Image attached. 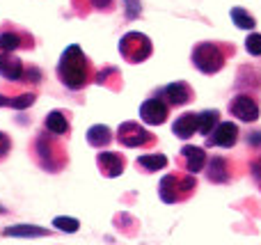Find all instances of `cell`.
<instances>
[{
    "mask_svg": "<svg viewBox=\"0 0 261 245\" xmlns=\"http://www.w3.org/2000/svg\"><path fill=\"white\" fill-rule=\"evenodd\" d=\"M58 78L71 92H81L90 83H94V67H92L90 58L83 53L81 46L71 44L69 48H64L58 62Z\"/></svg>",
    "mask_w": 261,
    "mask_h": 245,
    "instance_id": "1",
    "label": "cell"
},
{
    "mask_svg": "<svg viewBox=\"0 0 261 245\" xmlns=\"http://www.w3.org/2000/svg\"><path fill=\"white\" fill-rule=\"evenodd\" d=\"M32 158L44 172H62L69 165L67 147L62 145L60 135L41 128L32 142Z\"/></svg>",
    "mask_w": 261,
    "mask_h": 245,
    "instance_id": "2",
    "label": "cell"
},
{
    "mask_svg": "<svg viewBox=\"0 0 261 245\" xmlns=\"http://www.w3.org/2000/svg\"><path fill=\"white\" fill-rule=\"evenodd\" d=\"M236 53L231 44H222V41H199L193 46L190 53V62L204 76H216L225 69L227 60Z\"/></svg>",
    "mask_w": 261,
    "mask_h": 245,
    "instance_id": "3",
    "label": "cell"
},
{
    "mask_svg": "<svg viewBox=\"0 0 261 245\" xmlns=\"http://www.w3.org/2000/svg\"><path fill=\"white\" fill-rule=\"evenodd\" d=\"M195 190H197V174L190 172L186 174L170 172L158 183V197L165 204H184L195 195Z\"/></svg>",
    "mask_w": 261,
    "mask_h": 245,
    "instance_id": "4",
    "label": "cell"
},
{
    "mask_svg": "<svg viewBox=\"0 0 261 245\" xmlns=\"http://www.w3.org/2000/svg\"><path fill=\"white\" fill-rule=\"evenodd\" d=\"M153 53V44L147 35L142 32H126L119 39V55L126 60L128 64H140L149 60Z\"/></svg>",
    "mask_w": 261,
    "mask_h": 245,
    "instance_id": "5",
    "label": "cell"
},
{
    "mask_svg": "<svg viewBox=\"0 0 261 245\" xmlns=\"http://www.w3.org/2000/svg\"><path fill=\"white\" fill-rule=\"evenodd\" d=\"M117 142L128 149H149L156 145V135L138 122H124L117 128Z\"/></svg>",
    "mask_w": 261,
    "mask_h": 245,
    "instance_id": "6",
    "label": "cell"
},
{
    "mask_svg": "<svg viewBox=\"0 0 261 245\" xmlns=\"http://www.w3.org/2000/svg\"><path fill=\"white\" fill-rule=\"evenodd\" d=\"M35 48V37L23 28H16L14 23H5L0 30V50H32Z\"/></svg>",
    "mask_w": 261,
    "mask_h": 245,
    "instance_id": "7",
    "label": "cell"
},
{
    "mask_svg": "<svg viewBox=\"0 0 261 245\" xmlns=\"http://www.w3.org/2000/svg\"><path fill=\"white\" fill-rule=\"evenodd\" d=\"M227 110H229L231 117H236L239 122H243V124L257 122L259 115H261V108H259L257 99H254L252 94H248V92H239V94L231 96Z\"/></svg>",
    "mask_w": 261,
    "mask_h": 245,
    "instance_id": "8",
    "label": "cell"
},
{
    "mask_svg": "<svg viewBox=\"0 0 261 245\" xmlns=\"http://www.w3.org/2000/svg\"><path fill=\"white\" fill-rule=\"evenodd\" d=\"M170 117V103L161 96V92H153L142 105H140V119L149 126H161Z\"/></svg>",
    "mask_w": 261,
    "mask_h": 245,
    "instance_id": "9",
    "label": "cell"
},
{
    "mask_svg": "<svg viewBox=\"0 0 261 245\" xmlns=\"http://www.w3.org/2000/svg\"><path fill=\"white\" fill-rule=\"evenodd\" d=\"M241 140L239 124L234 122H218V126L206 135V147H220V149H231Z\"/></svg>",
    "mask_w": 261,
    "mask_h": 245,
    "instance_id": "10",
    "label": "cell"
},
{
    "mask_svg": "<svg viewBox=\"0 0 261 245\" xmlns=\"http://www.w3.org/2000/svg\"><path fill=\"white\" fill-rule=\"evenodd\" d=\"M158 92H161V96L170 103V108H184V105L195 101V90L186 80H174V83H170V85L161 87Z\"/></svg>",
    "mask_w": 261,
    "mask_h": 245,
    "instance_id": "11",
    "label": "cell"
},
{
    "mask_svg": "<svg viewBox=\"0 0 261 245\" xmlns=\"http://www.w3.org/2000/svg\"><path fill=\"white\" fill-rule=\"evenodd\" d=\"M206 160H208V154H206V147H197V145H186L184 149L179 151V158L176 163L190 174H197V172H204L206 168Z\"/></svg>",
    "mask_w": 261,
    "mask_h": 245,
    "instance_id": "12",
    "label": "cell"
},
{
    "mask_svg": "<svg viewBox=\"0 0 261 245\" xmlns=\"http://www.w3.org/2000/svg\"><path fill=\"white\" fill-rule=\"evenodd\" d=\"M96 165H99V172L108 179H115L126 170V158L117 151H101L96 154Z\"/></svg>",
    "mask_w": 261,
    "mask_h": 245,
    "instance_id": "13",
    "label": "cell"
},
{
    "mask_svg": "<svg viewBox=\"0 0 261 245\" xmlns=\"http://www.w3.org/2000/svg\"><path fill=\"white\" fill-rule=\"evenodd\" d=\"M204 172H206V179L211 183H229L231 181V165L227 158H222V156H211V158L206 160V168H204Z\"/></svg>",
    "mask_w": 261,
    "mask_h": 245,
    "instance_id": "14",
    "label": "cell"
},
{
    "mask_svg": "<svg viewBox=\"0 0 261 245\" xmlns=\"http://www.w3.org/2000/svg\"><path fill=\"white\" fill-rule=\"evenodd\" d=\"M23 73H25V67L18 58H14L7 50H0V76L9 83H21Z\"/></svg>",
    "mask_w": 261,
    "mask_h": 245,
    "instance_id": "15",
    "label": "cell"
},
{
    "mask_svg": "<svg viewBox=\"0 0 261 245\" xmlns=\"http://www.w3.org/2000/svg\"><path fill=\"white\" fill-rule=\"evenodd\" d=\"M197 119L199 113H184L174 119L172 124V133H174L179 140H190V138L197 133Z\"/></svg>",
    "mask_w": 261,
    "mask_h": 245,
    "instance_id": "16",
    "label": "cell"
},
{
    "mask_svg": "<svg viewBox=\"0 0 261 245\" xmlns=\"http://www.w3.org/2000/svg\"><path fill=\"white\" fill-rule=\"evenodd\" d=\"M44 128L50 133H55V135H67L69 131H71V124H69V115L62 113V110H50L48 115H46L44 119Z\"/></svg>",
    "mask_w": 261,
    "mask_h": 245,
    "instance_id": "17",
    "label": "cell"
},
{
    "mask_svg": "<svg viewBox=\"0 0 261 245\" xmlns=\"http://www.w3.org/2000/svg\"><path fill=\"white\" fill-rule=\"evenodd\" d=\"M87 145L94 147V149H103V147H108L110 142L115 140L113 131H110L108 126H103V124H94V126L87 131Z\"/></svg>",
    "mask_w": 261,
    "mask_h": 245,
    "instance_id": "18",
    "label": "cell"
},
{
    "mask_svg": "<svg viewBox=\"0 0 261 245\" xmlns=\"http://www.w3.org/2000/svg\"><path fill=\"white\" fill-rule=\"evenodd\" d=\"M35 92H21V94H0V105H9L16 110H25L35 103Z\"/></svg>",
    "mask_w": 261,
    "mask_h": 245,
    "instance_id": "19",
    "label": "cell"
},
{
    "mask_svg": "<svg viewBox=\"0 0 261 245\" xmlns=\"http://www.w3.org/2000/svg\"><path fill=\"white\" fill-rule=\"evenodd\" d=\"M135 163H138V168L144 170V172H158V170H165L170 160H167L165 154H144V156H140Z\"/></svg>",
    "mask_w": 261,
    "mask_h": 245,
    "instance_id": "20",
    "label": "cell"
},
{
    "mask_svg": "<svg viewBox=\"0 0 261 245\" xmlns=\"http://www.w3.org/2000/svg\"><path fill=\"white\" fill-rule=\"evenodd\" d=\"M229 16H231V21H234V25L241 28V30H254V28H257V18L245 7H231Z\"/></svg>",
    "mask_w": 261,
    "mask_h": 245,
    "instance_id": "21",
    "label": "cell"
},
{
    "mask_svg": "<svg viewBox=\"0 0 261 245\" xmlns=\"http://www.w3.org/2000/svg\"><path fill=\"white\" fill-rule=\"evenodd\" d=\"M218 122H220V113H218V110H211V108L202 110V113H199V119H197V131L206 138L208 133L218 126Z\"/></svg>",
    "mask_w": 261,
    "mask_h": 245,
    "instance_id": "22",
    "label": "cell"
},
{
    "mask_svg": "<svg viewBox=\"0 0 261 245\" xmlns=\"http://www.w3.org/2000/svg\"><path fill=\"white\" fill-rule=\"evenodd\" d=\"M3 236H48V229L44 227H35V225H14V227H7L3 232Z\"/></svg>",
    "mask_w": 261,
    "mask_h": 245,
    "instance_id": "23",
    "label": "cell"
},
{
    "mask_svg": "<svg viewBox=\"0 0 261 245\" xmlns=\"http://www.w3.org/2000/svg\"><path fill=\"white\" fill-rule=\"evenodd\" d=\"M245 50H248L252 58H261V32L250 30L248 39H245Z\"/></svg>",
    "mask_w": 261,
    "mask_h": 245,
    "instance_id": "24",
    "label": "cell"
},
{
    "mask_svg": "<svg viewBox=\"0 0 261 245\" xmlns=\"http://www.w3.org/2000/svg\"><path fill=\"white\" fill-rule=\"evenodd\" d=\"M53 227H58L60 232H69V234H73V232H78L81 223H78L76 218H55V220H53Z\"/></svg>",
    "mask_w": 261,
    "mask_h": 245,
    "instance_id": "25",
    "label": "cell"
},
{
    "mask_svg": "<svg viewBox=\"0 0 261 245\" xmlns=\"http://www.w3.org/2000/svg\"><path fill=\"white\" fill-rule=\"evenodd\" d=\"M124 7H126V18L128 21L140 18V14H142V3H140V0H124Z\"/></svg>",
    "mask_w": 261,
    "mask_h": 245,
    "instance_id": "26",
    "label": "cell"
},
{
    "mask_svg": "<svg viewBox=\"0 0 261 245\" xmlns=\"http://www.w3.org/2000/svg\"><path fill=\"white\" fill-rule=\"evenodd\" d=\"M9 151H12V138H9L7 133L0 131V160L7 158Z\"/></svg>",
    "mask_w": 261,
    "mask_h": 245,
    "instance_id": "27",
    "label": "cell"
},
{
    "mask_svg": "<svg viewBox=\"0 0 261 245\" xmlns=\"http://www.w3.org/2000/svg\"><path fill=\"white\" fill-rule=\"evenodd\" d=\"M87 3L94 9H99V12H110L113 9V0H87Z\"/></svg>",
    "mask_w": 261,
    "mask_h": 245,
    "instance_id": "28",
    "label": "cell"
},
{
    "mask_svg": "<svg viewBox=\"0 0 261 245\" xmlns=\"http://www.w3.org/2000/svg\"><path fill=\"white\" fill-rule=\"evenodd\" d=\"M250 172H252V179L257 183H261V156L259 158H254L252 163H250Z\"/></svg>",
    "mask_w": 261,
    "mask_h": 245,
    "instance_id": "29",
    "label": "cell"
},
{
    "mask_svg": "<svg viewBox=\"0 0 261 245\" xmlns=\"http://www.w3.org/2000/svg\"><path fill=\"white\" fill-rule=\"evenodd\" d=\"M248 145L254 147V149H261V131H254V133H248Z\"/></svg>",
    "mask_w": 261,
    "mask_h": 245,
    "instance_id": "30",
    "label": "cell"
},
{
    "mask_svg": "<svg viewBox=\"0 0 261 245\" xmlns=\"http://www.w3.org/2000/svg\"><path fill=\"white\" fill-rule=\"evenodd\" d=\"M0 213H5V209H3V206H0Z\"/></svg>",
    "mask_w": 261,
    "mask_h": 245,
    "instance_id": "31",
    "label": "cell"
}]
</instances>
